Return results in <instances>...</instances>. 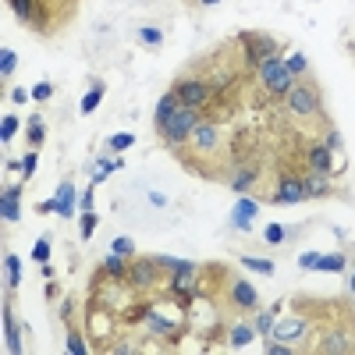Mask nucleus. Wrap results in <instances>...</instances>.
I'll return each mask as SVG.
<instances>
[{"instance_id": "nucleus-1", "label": "nucleus", "mask_w": 355, "mask_h": 355, "mask_svg": "<svg viewBox=\"0 0 355 355\" xmlns=\"http://www.w3.org/2000/svg\"><path fill=\"white\" fill-rule=\"evenodd\" d=\"M195 124H199V111L195 107H178L160 128H153L160 139H164V146L167 149H182L185 142H189V135L195 132Z\"/></svg>"}, {"instance_id": "nucleus-2", "label": "nucleus", "mask_w": 355, "mask_h": 355, "mask_svg": "<svg viewBox=\"0 0 355 355\" xmlns=\"http://www.w3.org/2000/svg\"><path fill=\"white\" fill-rule=\"evenodd\" d=\"M285 107H288V114H295V117H316V114H320V86L309 79V75L295 79L291 93L285 96Z\"/></svg>"}, {"instance_id": "nucleus-3", "label": "nucleus", "mask_w": 355, "mask_h": 355, "mask_svg": "<svg viewBox=\"0 0 355 355\" xmlns=\"http://www.w3.org/2000/svg\"><path fill=\"white\" fill-rule=\"evenodd\" d=\"M238 46H242V57H245L249 68H260L263 61L277 57V50H281V43H277L274 36H267V32H242Z\"/></svg>"}, {"instance_id": "nucleus-4", "label": "nucleus", "mask_w": 355, "mask_h": 355, "mask_svg": "<svg viewBox=\"0 0 355 355\" xmlns=\"http://www.w3.org/2000/svg\"><path fill=\"white\" fill-rule=\"evenodd\" d=\"M157 285H164V270L153 256H139L132 260V270H128V288L146 295V291H153Z\"/></svg>"}, {"instance_id": "nucleus-5", "label": "nucleus", "mask_w": 355, "mask_h": 355, "mask_svg": "<svg viewBox=\"0 0 355 355\" xmlns=\"http://www.w3.org/2000/svg\"><path fill=\"white\" fill-rule=\"evenodd\" d=\"M174 96L182 99V107H207L210 96H213V82L210 79H195V75H189V79H178L174 86Z\"/></svg>"}, {"instance_id": "nucleus-6", "label": "nucleus", "mask_w": 355, "mask_h": 355, "mask_svg": "<svg viewBox=\"0 0 355 355\" xmlns=\"http://www.w3.org/2000/svg\"><path fill=\"white\" fill-rule=\"evenodd\" d=\"M182 149H192V153H199V157H213L220 149V128L213 121H199L195 132L189 135V142ZM174 153H178V149H174Z\"/></svg>"}, {"instance_id": "nucleus-7", "label": "nucleus", "mask_w": 355, "mask_h": 355, "mask_svg": "<svg viewBox=\"0 0 355 355\" xmlns=\"http://www.w3.org/2000/svg\"><path fill=\"white\" fill-rule=\"evenodd\" d=\"M306 199V185H302V174L298 171H281V178H277V192L270 195V202H277V207H295V202Z\"/></svg>"}, {"instance_id": "nucleus-8", "label": "nucleus", "mask_w": 355, "mask_h": 355, "mask_svg": "<svg viewBox=\"0 0 355 355\" xmlns=\"http://www.w3.org/2000/svg\"><path fill=\"white\" fill-rule=\"evenodd\" d=\"M313 352H327V355L355 352V331H352V327H327V331L316 338Z\"/></svg>"}, {"instance_id": "nucleus-9", "label": "nucleus", "mask_w": 355, "mask_h": 355, "mask_svg": "<svg viewBox=\"0 0 355 355\" xmlns=\"http://www.w3.org/2000/svg\"><path fill=\"white\" fill-rule=\"evenodd\" d=\"M227 306L231 309H260V291L252 281H245V277H235V281H227Z\"/></svg>"}, {"instance_id": "nucleus-10", "label": "nucleus", "mask_w": 355, "mask_h": 355, "mask_svg": "<svg viewBox=\"0 0 355 355\" xmlns=\"http://www.w3.org/2000/svg\"><path fill=\"white\" fill-rule=\"evenodd\" d=\"M309 334V320L306 316H288V320H281V323H274V338H281V341H302Z\"/></svg>"}, {"instance_id": "nucleus-11", "label": "nucleus", "mask_w": 355, "mask_h": 355, "mask_svg": "<svg viewBox=\"0 0 355 355\" xmlns=\"http://www.w3.org/2000/svg\"><path fill=\"white\" fill-rule=\"evenodd\" d=\"M306 171L334 174V149L327 146V142H316V146H309V153H306Z\"/></svg>"}, {"instance_id": "nucleus-12", "label": "nucleus", "mask_w": 355, "mask_h": 355, "mask_svg": "<svg viewBox=\"0 0 355 355\" xmlns=\"http://www.w3.org/2000/svg\"><path fill=\"white\" fill-rule=\"evenodd\" d=\"M128 270H132V260L111 252V256L104 260V267H99V277H107V281H114V285H128Z\"/></svg>"}, {"instance_id": "nucleus-13", "label": "nucleus", "mask_w": 355, "mask_h": 355, "mask_svg": "<svg viewBox=\"0 0 355 355\" xmlns=\"http://www.w3.org/2000/svg\"><path fill=\"white\" fill-rule=\"evenodd\" d=\"M302 185H306V199H327L334 192L331 174H320V171H302Z\"/></svg>"}, {"instance_id": "nucleus-14", "label": "nucleus", "mask_w": 355, "mask_h": 355, "mask_svg": "<svg viewBox=\"0 0 355 355\" xmlns=\"http://www.w3.org/2000/svg\"><path fill=\"white\" fill-rule=\"evenodd\" d=\"M0 217H4V224H18V217H21V185H8L4 189V199H0Z\"/></svg>"}, {"instance_id": "nucleus-15", "label": "nucleus", "mask_w": 355, "mask_h": 355, "mask_svg": "<svg viewBox=\"0 0 355 355\" xmlns=\"http://www.w3.org/2000/svg\"><path fill=\"white\" fill-rule=\"evenodd\" d=\"M54 199H57V217L71 220V213H75V202H79V192H75V185H71V178H64V182L57 185Z\"/></svg>"}, {"instance_id": "nucleus-16", "label": "nucleus", "mask_w": 355, "mask_h": 355, "mask_svg": "<svg viewBox=\"0 0 355 355\" xmlns=\"http://www.w3.org/2000/svg\"><path fill=\"white\" fill-rule=\"evenodd\" d=\"M256 178H260V167H252V164H249V167H231V174H227V185L245 195L252 185H256Z\"/></svg>"}, {"instance_id": "nucleus-17", "label": "nucleus", "mask_w": 355, "mask_h": 355, "mask_svg": "<svg viewBox=\"0 0 355 355\" xmlns=\"http://www.w3.org/2000/svg\"><path fill=\"white\" fill-rule=\"evenodd\" d=\"M260 213V207H256V199H249V195H242L238 202H235V210H231V224L235 227H242V231H249V220Z\"/></svg>"}, {"instance_id": "nucleus-18", "label": "nucleus", "mask_w": 355, "mask_h": 355, "mask_svg": "<svg viewBox=\"0 0 355 355\" xmlns=\"http://www.w3.org/2000/svg\"><path fill=\"white\" fill-rule=\"evenodd\" d=\"M146 327H149L153 334H160V338H178V334H182V327H178V323H171L164 313H157V306L149 309V316H146Z\"/></svg>"}, {"instance_id": "nucleus-19", "label": "nucleus", "mask_w": 355, "mask_h": 355, "mask_svg": "<svg viewBox=\"0 0 355 355\" xmlns=\"http://www.w3.org/2000/svg\"><path fill=\"white\" fill-rule=\"evenodd\" d=\"M178 107H182V99L174 96V89H167V93L157 99V111H153V128H160V124H164V121H167Z\"/></svg>"}, {"instance_id": "nucleus-20", "label": "nucleus", "mask_w": 355, "mask_h": 355, "mask_svg": "<svg viewBox=\"0 0 355 355\" xmlns=\"http://www.w3.org/2000/svg\"><path fill=\"white\" fill-rule=\"evenodd\" d=\"M256 341V327L252 323H235L231 331H227V348H245Z\"/></svg>"}, {"instance_id": "nucleus-21", "label": "nucleus", "mask_w": 355, "mask_h": 355, "mask_svg": "<svg viewBox=\"0 0 355 355\" xmlns=\"http://www.w3.org/2000/svg\"><path fill=\"white\" fill-rule=\"evenodd\" d=\"M25 142L29 149H39L46 142V124H43V114H29V124H25Z\"/></svg>"}, {"instance_id": "nucleus-22", "label": "nucleus", "mask_w": 355, "mask_h": 355, "mask_svg": "<svg viewBox=\"0 0 355 355\" xmlns=\"http://www.w3.org/2000/svg\"><path fill=\"white\" fill-rule=\"evenodd\" d=\"M4 348L8 352H21V331H18V323H15V316H11V306H4Z\"/></svg>"}, {"instance_id": "nucleus-23", "label": "nucleus", "mask_w": 355, "mask_h": 355, "mask_svg": "<svg viewBox=\"0 0 355 355\" xmlns=\"http://www.w3.org/2000/svg\"><path fill=\"white\" fill-rule=\"evenodd\" d=\"M104 96H107L104 82H93V86H89V93L82 96V104H79V111H82V114H93V111H96L99 104H104Z\"/></svg>"}, {"instance_id": "nucleus-24", "label": "nucleus", "mask_w": 355, "mask_h": 355, "mask_svg": "<svg viewBox=\"0 0 355 355\" xmlns=\"http://www.w3.org/2000/svg\"><path fill=\"white\" fill-rule=\"evenodd\" d=\"M345 267H348L345 252H327V256H320V263H316V270H323V274H341Z\"/></svg>"}, {"instance_id": "nucleus-25", "label": "nucleus", "mask_w": 355, "mask_h": 355, "mask_svg": "<svg viewBox=\"0 0 355 355\" xmlns=\"http://www.w3.org/2000/svg\"><path fill=\"white\" fill-rule=\"evenodd\" d=\"M36 4H39V0H8V8L15 11V18H18V21H25V25L32 21V15H36Z\"/></svg>"}, {"instance_id": "nucleus-26", "label": "nucleus", "mask_w": 355, "mask_h": 355, "mask_svg": "<svg viewBox=\"0 0 355 355\" xmlns=\"http://www.w3.org/2000/svg\"><path fill=\"white\" fill-rule=\"evenodd\" d=\"M149 309H153L149 302H132V306L121 309V320H124V323H142V320L149 316Z\"/></svg>"}, {"instance_id": "nucleus-27", "label": "nucleus", "mask_w": 355, "mask_h": 355, "mask_svg": "<svg viewBox=\"0 0 355 355\" xmlns=\"http://www.w3.org/2000/svg\"><path fill=\"white\" fill-rule=\"evenodd\" d=\"M242 267L252 270V274H263V277H274V260H260V256H242Z\"/></svg>"}, {"instance_id": "nucleus-28", "label": "nucleus", "mask_w": 355, "mask_h": 355, "mask_svg": "<svg viewBox=\"0 0 355 355\" xmlns=\"http://www.w3.org/2000/svg\"><path fill=\"white\" fill-rule=\"evenodd\" d=\"M139 43H142L146 50H157V46L164 43V32L157 29V25H142V29H139Z\"/></svg>"}, {"instance_id": "nucleus-29", "label": "nucleus", "mask_w": 355, "mask_h": 355, "mask_svg": "<svg viewBox=\"0 0 355 355\" xmlns=\"http://www.w3.org/2000/svg\"><path fill=\"white\" fill-rule=\"evenodd\" d=\"M15 68H18V54H15V50L11 46H4V50H0V79H11V75H15Z\"/></svg>"}, {"instance_id": "nucleus-30", "label": "nucleus", "mask_w": 355, "mask_h": 355, "mask_svg": "<svg viewBox=\"0 0 355 355\" xmlns=\"http://www.w3.org/2000/svg\"><path fill=\"white\" fill-rule=\"evenodd\" d=\"M132 146H135V135H132V132H114V135L107 139L111 153H124V149H132Z\"/></svg>"}, {"instance_id": "nucleus-31", "label": "nucleus", "mask_w": 355, "mask_h": 355, "mask_svg": "<svg viewBox=\"0 0 355 355\" xmlns=\"http://www.w3.org/2000/svg\"><path fill=\"white\" fill-rule=\"evenodd\" d=\"M89 338L82 334V331H75V327H71V331H68V341H64V348L71 352V355H86L89 352V345H86Z\"/></svg>"}, {"instance_id": "nucleus-32", "label": "nucleus", "mask_w": 355, "mask_h": 355, "mask_svg": "<svg viewBox=\"0 0 355 355\" xmlns=\"http://www.w3.org/2000/svg\"><path fill=\"white\" fill-rule=\"evenodd\" d=\"M4 270H8V288H18L21 285V263H18L15 252H8V256H4Z\"/></svg>"}, {"instance_id": "nucleus-33", "label": "nucleus", "mask_w": 355, "mask_h": 355, "mask_svg": "<svg viewBox=\"0 0 355 355\" xmlns=\"http://www.w3.org/2000/svg\"><path fill=\"white\" fill-rule=\"evenodd\" d=\"M285 68L295 75V79H302V75H309V61H306V54H288V61H285Z\"/></svg>"}, {"instance_id": "nucleus-34", "label": "nucleus", "mask_w": 355, "mask_h": 355, "mask_svg": "<svg viewBox=\"0 0 355 355\" xmlns=\"http://www.w3.org/2000/svg\"><path fill=\"white\" fill-rule=\"evenodd\" d=\"M153 260L160 263L164 274H178V270H185V267H195L192 260H182V256H153Z\"/></svg>"}, {"instance_id": "nucleus-35", "label": "nucleus", "mask_w": 355, "mask_h": 355, "mask_svg": "<svg viewBox=\"0 0 355 355\" xmlns=\"http://www.w3.org/2000/svg\"><path fill=\"white\" fill-rule=\"evenodd\" d=\"M18 132V117L15 114H4V121H0V142H11Z\"/></svg>"}, {"instance_id": "nucleus-36", "label": "nucleus", "mask_w": 355, "mask_h": 355, "mask_svg": "<svg viewBox=\"0 0 355 355\" xmlns=\"http://www.w3.org/2000/svg\"><path fill=\"white\" fill-rule=\"evenodd\" d=\"M111 252H117V256H135V242L128 238V235H121V238H114V245H111Z\"/></svg>"}, {"instance_id": "nucleus-37", "label": "nucleus", "mask_w": 355, "mask_h": 355, "mask_svg": "<svg viewBox=\"0 0 355 355\" xmlns=\"http://www.w3.org/2000/svg\"><path fill=\"white\" fill-rule=\"evenodd\" d=\"M274 313L267 309V313H256V323H252V327H256V334H263V338H270V331H274Z\"/></svg>"}, {"instance_id": "nucleus-38", "label": "nucleus", "mask_w": 355, "mask_h": 355, "mask_svg": "<svg viewBox=\"0 0 355 355\" xmlns=\"http://www.w3.org/2000/svg\"><path fill=\"white\" fill-rule=\"evenodd\" d=\"M263 238H267V245H281V242L288 238V231H285V224H270L267 231H263Z\"/></svg>"}, {"instance_id": "nucleus-39", "label": "nucleus", "mask_w": 355, "mask_h": 355, "mask_svg": "<svg viewBox=\"0 0 355 355\" xmlns=\"http://www.w3.org/2000/svg\"><path fill=\"white\" fill-rule=\"evenodd\" d=\"M263 352H267V355H291L295 348H291V345H285L281 338H274V341L267 338V341H263Z\"/></svg>"}, {"instance_id": "nucleus-40", "label": "nucleus", "mask_w": 355, "mask_h": 355, "mask_svg": "<svg viewBox=\"0 0 355 355\" xmlns=\"http://www.w3.org/2000/svg\"><path fill=\"white\" fill-rule=\"evenodd\" d=\"M111 171H114V160H96V171H93V185L107 182V178H111Z\"/></svg>"}, {"instance_id": "nucleus-41", "label": "nucleus", "mask_w": 355, "mask_h": 355, "mask_svg": "<svg viewBox=\"0 0 355 355\" xmlns=\"http://www.w3.org/2000/svg\"><path fill=\"white\" fill-rule=\"evenodd\" d=\"M82 227H79V231H82V238H93V231H96V224H99V217H96V210H89V213H82V220H79Z\"/></svg>"}, {"instance_id": "nucleus-42", "label": "nucleus", "mask_w": 355, "mask_h": 355, "mask_svg": "<svg viewBox=\"0 0 355 355\" xmlns=\"http://www.w3.org/2000/svg\"><path fill=\"white\" fill-rule=\"evenodd\" d=\"M32 260H36V263H50V238H39V242L32 245Z\"/></svg>"}, {"instance_id": "nucleus-43", "label": "nucleus", "mask_w": 355, "mask_h": 355, "mask_svg": "<svg viewBox=\"0 0 355 355\" xmlns=\"http://www.w3.org/2000/svg\"><path fill=\"white\" fill-rule=\"evenodd\" d=\"M29 93H32V99H36V104H43V99H50V96H54V86H50V82H36Z\"/></svg>"}, {"instance_id": "nucleus-44", "label": "nucleus", "mask_w": 355, "mask_h": 355, "mask_svg": "<svg viewBox=\"0 0 355 355\" xmlns=\"http://www.w3.org/2000/svg\"><path fill=\"white\" fill-rule=\"evenodd\" d=\"M320 256H323V252H302V256H298V267H302V270H316Z\"/></svg>"}, {"instance_id": "nucleus-45", "label": "nucleus", "mask_w": 355, "mask_h": 355, "mask_svg": "<svg viewBox=\"0 0 355 355\" xmlns=\"http://www.w3.org/2000/svg\"><path fill=\"white\" fill-rule=\"evenodd\" d=\"M36 164H39V157H36V149H29V153L21 157V174H32V171H36Z\"/></svg>"}, {"instance_id": "nucleus-46", "label": "nucleus", "mask_w": 355, "mask_h": 355, "mask_svg": "<svg viewBox=\"0 0 355 355\" xmlns=\"http://www.w3.org/2000/svg\"><path fill=\"white\" fill-rule=\"evenodd\" d=\"M323 142L331 146L334 153H341V146H345V142H341V132H338V128H331V132H327V135H323Z\"/></svg>"}, {"instance_id": "nucleus-47", "label": "nucleus", "mask_w": 355, "mask_h": 355, "mask_svg": "<svg viewBox=\"0 0 355 355\" xmlns=\"http://www.w3.org/2000/svg\"><path fill=\"white\" fill-rule=\"evenodd\" d=\"M75 309H79V302H75V298H64V306H61V320H64V323H71Z\"/></svg>"}, {"instance_id": "nucleus-48", "label": "nucleus", "mask_w": 355, "mask_h": 355, "mask_svg": "<svg viewBox=\"0 0 355 355\" xmlns=\"http://www.w3.org/2000/svg\"><path fill=\"white\" fill-rule=\"evenodd\" d=\"M79 210H82V213H89V210H96V199H93V189L79 195Z\"/></svg>"}, {"instance_id": "nucleus-49", "label": "nucleus", "mask_w": 355, "mask_h": 355, "mask_svg": "<svg viewBox=\"0 0 355 355\" xmlns=\"http://www.w3.org/2000/svg\"><path fill=\"white\" fill-rule=\"evenodd\" d=\"M107 352H114V355H132V352H135V345H132V341H128V345H124V341H117V345H111Z\"/></svg>"}, {"instance_id": "nucleus-50", "label": "nucleus", "mask_w": 355, "mask_h": 355, "mask_svg": "<svg viewBox=\"0 0 355 355\" xmlns=\"http://www.w3.org/2000/svg\"><path fill=\"white\" fill-rule=\"evenodd\" d=\"M25 99H32V93H25V89H11V104H25Z\"/></svg>"}, {"instance_id": "nucleus-51", "label": "nucleus", "mask_w": 355, "mask_h": 355, "mask_svg": "<svg viewBox=\"0 0 355 355\" xmlns=\"http://www.w3.org/2000/svg\"><path fill=\"white\" fill-rule=\"evenodd\" d=\"M39 213H57V199H43L39 202Z\"/></svg>"}, {"instance_id": "nucleus-52", "label": "nucleus", "mask_w": 355, "mask_h": 355, "mask_svg": "<svg viewBox=\"0 0 355 355\" xmlns=\"http://www.w3.org/2000/svg\"><path fill=\"white\" fill-rule=\"evenodd\" d=\"M149 202H153V207H167V195H160V192H149Z\"/></svg>"}, {"instance_id": "nucleus-53", "label": "nucleus", "mask_w": 355, "mask_h": 355, "mask_svg": "<svg viewBox=\"0 0 355 355\" xmlns=\"http://www.w3.org/2000/svg\"><path fill=\"white\" fill-rule=\"evenodd\" d=\"M195 8H213V4H220V0H192Z\"/></svg>"}, {"instance_id": "nucleus-54", "label": "nucleus", "mask_w": 355, "mask_h": 355, "mask_svg": "<svg viewBox=\"0 0 355 355\" xmlns=\"http://www.w3.org/2000/svg\"><path fill=\"white\" fill-rule=\"evenodd\" d=\"M348 288H352V295H355V274H352V285H348Z\"/></svg>"}, {"instance_id": "nucleus-55", "label": "nucleus", "mask_w": 355, "mask_h": 355, "mask_svg": "<svg viewBox=\"0 0 355 355\" xmlns=\"http://www.w3.org/2000/svg\"><path fill=\"white\" fill-rule=\"evenodd\" d=\"M352 57H355V43H352Z\"/></svg>"}]
</instances>
